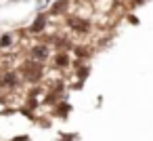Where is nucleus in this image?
Segmentation results:
<instances>
[{"instance_id":"obj_3","label":"nucleus","mask_w":153,"mask_h":141,"mask_svg":"<svg viewBox=\"0 0 153 141\" xmlns=\"http://www.w3.org/2000/svg\"><path fill=\"white\" fill-rule=\"evenodd\" d=\"M32 57H36V59H46V57H48V49H46V46H36V49L32 51Z\"/></svg>"},{"instance_id":"obj_1","label":"nucleus","mask_w":153,"mask_h":141,"mask_svg":"<svg viewBox=\"0 0 153 141\" xmlns=\"http://www.w3.org/2000/svg\"><path fill=\"white\" fill-rule=\"evenodd\" d=\"M40 74H42V68H40L38 63H27V65H25V78H27V80L34 82V80L40 78Z\"/></svg>"},{"instance_id":"obj_7","label":"nucleus","mask_w":153,"mask_h":141,"mask_svg":"<svg viewBox=\"0 0 153 141\" xmlns=\"http://www.w3.org/2000/svg\"><path fill=\"white\" fill-rule=\"evenodd\" d=\"M65 4H67L65 0H59V2H57V4H55V7L51 9V13H53V15H57V13H59L61 9H65Z\"/></svg>"},{"instance_id":"obj_6","label":"nucleus","mask_w":153,"mask_h":141,"mask_svg":"<svg viewBox=\"0 0 153 141\" xmlns=\"http://www.w3.org/2000/svg\"><path fill=\"white\" fill-rule=\"evenodd\" d=\"M2 84H4V86H15V84H17V76H15V74H7V76L2 78Z\"/></svg>"},{"instance_id":"obj_4","label":"nucleus","mask_w":153,"mask_h":141,"mask_svg":"<svg viewBox=\"0 0 153 141\" xmlns=\"http://www.w3.org/2000/svg\"><path fill=\"white\" fill-rule=\"evenodd\" d=\"M55 65H57V68H67V65H69V57H67L65 53H59V55L55 57Z\"/></svg>"},{"instance_id":"obj_8","label":"nucleus","mask_w":153,"mask_h":141,"mask_svg":"<svg viewBox=\"0 0 153 141\" xmlns=\"http://www.w3.org/2000/svg\"><path fill=\"white\" fill-rule=\"evenodd\" d=\"M9 42H11V36H4V38H2V40H0V44H2V46H7V44H9Z\"/></svg>"},{"instance_id":"obj_2","label":"nucleus","mask_w":153,"mask_h":141,"mask_svg":"<svg viewBox=\"0 0 153 141\" xmlns=\"http://www.w3.org/2000/svg\"><path fill=\"white\" fill-rule=\"evenodd\" d=\"M69 26H71L74 30H78V32H86V30H88V23H86L84 19H78V17H71V19H69Z\"/></svg>"},{"instance_id":"obj_5","label":"nucleus","mask_w":153,"mask_h":141,"mask_svg":"<svg viewBox=\"0 0 153 141\" xmlns=\"http://www.w3.org/2000/svg\"><path fill=\"white\" fill-rule=\"evenodd\" d=\"M44 23H46V17H44V15H40V17L36 19V23L32 26V32H40V30L44 28Z\"/></svg>"}]
</instances>
